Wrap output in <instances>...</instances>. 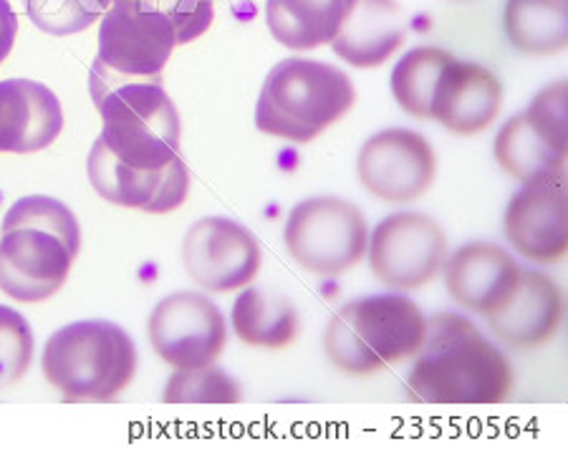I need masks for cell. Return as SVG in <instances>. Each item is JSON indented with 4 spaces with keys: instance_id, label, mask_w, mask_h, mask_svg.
Instances as JSON below:
<instances>
[{
    "instance_id": "obj_1",
    "label": "cell",
    "mask_w": 568,
    "mask_h": 449,
    "mask_svg": "<svg viewBox=\"0 0 568 449\" xmlns=\"http://www.w3.org/2000/svg\"><path fill=\"white\" fill-rule=\"evenodd\" d=\"M516 387L513 366L480 328L460 314L427 318L425 344L415 354L405 394L427 407H498Z\"/></svg>"
},
{
    "instance_id": "obj_2",
    "label": "cell",
    "mask_w": 568,
    "mask_h": 449,
    "mask_svg": "<svg viewBox=\"0 0 568 449\" xmlns=\"http://www.w3.org/2000/svg\"><path fill=\"white\" fill-rule=\"evenodd\" d=\"M81 251L77 215L57 197H21L0 227V290L18 304H41L63 288Z\"/></svg>"
},
{
    "instance_id": "obj_3",
    "label": "cell",
    "mask_w": 568,
    "mask_h": 449,
    "mask_svg": "<svg viewBox=\"0 0 568 449\" xmlns=\"http://www.w3.org/2000/svg\"><path fill=\"white\" fill-rule=\"evenodd\" d=\"M427 318L415 300L397 293L356 298L328 318L324 354L336 371L372 377L412 359L425 344Z\"/></svg>"
},
{
    "instance_id": "obj_4",
    "label": "cell",
    "mask_w": 568,
    "mask_h": 449,
    "mask_svg": "<svg viewBox=\"0 0 568 449\" xmlns=\"http://www.w3.org/2000/svg\"><path fill=\"white\" fill-rule=\"evenodd\" d=\"M354 102V84L342 69L314 59H283L263 81L255 126L283 142L308 144L334 126Z\"/></svg>"
},
{
    "instance_id": "obj_5",
    "label": "cell",
    "mask_w": 568,
    "mask_h": 449,
    "mask_svg": "<svg viewBox=\"0 0 568 449\" xmlns=\"http://www.w3.org/2000/svg\"><path fill=\"white\" fill-rule=\"evenodd\" d=\"M140 356L132 336L112 320H77L43 346L45 381L71 401H112L130 387Z\"/></svg>"
},
{
    "instance_id": "obj_6",
    "label": "cell",
    "mask_w": 568,
    "mask_h": 449,
    "mask_svg": "<svg viewBox=\"0 0 568 449\" xmlns=\"http://www.w3.org/2000/svg\"><path fill=\"white\" fill-rule=\"evenodd\" d=\"M102 116L99 140L119 162L162 170L180 154V114L162 81H126L94 99Z\"/></svg>"
},
{
    "instance_id": "obj_7",
    "label": "cell",
    "mask_w": 568,
    "mask_h": 449,
    "mask_svg": "<svg viewBox=\"0 0 568 449\" xmlns=\"http://www.w3.org/2000/svg\"><path fill=\"white\" fill-rule=\"evenodd\" d=\"M178 45V33L168 18L158 13L109 8L99 29V51L91 63V102L126 81H162Z\"/></svg>"
},
{
    "instance_id": "obj_8",
    "label": "cell",
    "mask_w": 568,
    "mask_h": 449,
    "mask_svg": "<svg viewBox=\"0 0 568 449\" xmlns=\"http://www.w3.org/2000/svg\"><path fill=\"white\" fill-rule=\"evenodd\" d=\"M283 243L301 268L334 278L364 261L369 227L362 210L349 200L311 197L288 213Z\"/></svg>"
},
{
    "instance_id": "obj_9",
    "label": "cell",
    "mask_w": 568,
    "mask_h": 449,
    "mask_svg": "<svg viewBox=\"0 0 568 449\" xmlns=\"http://www.w3.org/2000/svg\"><path fill=\"white\" fill-rule=\"evenodd\" d=\"M566 104V81H556L538 91L526 112L516 114L500 126L493 154L508 177L524 182V185L548 177H564L568 157Z\"/></svg>"
},
{
    "instance_id": "obj_10",
    "label": "cell",
    "mask_w": 568,
    "mask_h": 449,
    "mask_svg": "<svg viewBox=\"0 0 568 449\" xmlns=\"http://www.w3.org/2000/svg\"><path fill=\"white\" fill-rule=\"evenodd\" d=\"M372 273L392 290L429 286L447 261V235L425 213H397L374 227L366 247Z\"/></svg>"
},
{
    "instance_id": "obj_11",
    "label": "cell",
    "mask_w": 568,
    "mask_h": 449,
    "mask_svg": "<svg viewBox=\"0 0 568 449\" xmlns=\"http://www.w3.org/2000/svg\"><path fill=\"white\" fill-rule=\"evenodd\" d=\"M154 354L172 369H200L225 351V316L203 293L180 290L154 306L146 324Z\"/></svg>"
},
{
    "instance_id": "obj_12",
    "label": "cell",
    "mask_w": 568,
    "mask_h": 449,
    "mask_svg": "<svg viewBox=\"0 0 568 449\" xmlns=\"http://www.w3.org/2000/svg\"><path fill=\"white\" fill-rule=\"evenodd\" d=\"M263 263L255 235L231 217H203L182 241L185 273L207 293H231L251 286Z\"/></svg>"
},
{
    "instance_id": "obj_13",
    "label": "cell",
    "mask_w": 568,
    "mask_h": 449,
    "mask_svg": "<svg viewBox=\"0 0 568 449\" xmlns=\"http://www.w3.org/2000/svg\"><path fill=\"white\" fill-rule=\"evenodd\" d=\"M356 172L362 187L382 203H415L435 185L437 157L423 134L394 126L364 142Z\"/></svg>"
},
{
    "instance_id": "obj_14",
    "label": "cell",
    "mask_w": 568,
    "mask_h": 449,
    "mask_svg": "<svg viewBox=\"0 0 568 449\" xmlns=\"http://www.w3.org/2000/svg\"><path fill=\"white\" fill-rule=\"evenodd\" d=\"M503 233L530 263L554 265L568 255V190L564 177L528 182L510 197Z\"/></svg>"
},
{
    "instance_id": "obj_15",
    "label": "cell",
    "mask_w": 568,
    "mask_h": 449,
    "mask_svg": "<svg viewBox=\"0 0 568 449\" xmlns=\"http://www.w3.org/2000/svg\"><path fill=\"white\" fill-rule=\"evenodd\" d=\"M87 174L94 192L106 203L164 215L185 205L190 192V172L182 157L162 170H136L119 162L102 140L91 146Z\"/></svg>"
},
{
    "instance_id": "obj_16",
    "label": "cell",
    "mask_w": 568,
    "mask_h": 449,
    "mask_svg": "<svg viewBox=\"0 0 568 449\" xmlns=\"http://www.w3.org/2000/svg\"><path fill=\"white\" fill-rule=\"evenodd\" d=\"M564 290L538 271H524L508 300L488 314V326L500 344L516 351H536L556 336L564 324Z\"/></svg>"
},
{
    "instance_id": "obj_17",
    "label": "cell",
    "mask_w": 568,
    "mask_h": 449,
    "mask_svg": "<svg viewBox=\"0 0 568 449\" xmlns=\"http://www.w3.org/2000/svg\"><path fill=\"white\" fill-rule=\"evenodd\" d=\"M445 288L457 306L488 316L516 290L524 268L506 247L493 243H467L447 255L443 265Z\"/></svg>"
},
{
    "instance_id": "obj_18",
    "label": "cell",
    "mask_w": 568,
    "mask_h": 449,
    "mask_svg": "<svg viewBox=\"0 0 568 449\" xmlns=\"http://www.w3.org/2000/svg\"><path fill=\"white\" fill-rule=\"evenodd\" d=\"M61 130L63 109L49 86L31 79L0 81V152H41Z\"/></svg>"
},
{
    "instance_id": "obj_19",
    "label": "cell",
    "mask_w": 568,
    "mask_h": 449,
    "mask_svg": "<svg viewBox=\"0 0 568 449\" xmlns=\"http://www.w3.org/2000/svg\"><path fill=\"white\" fill-rule=\"evenodd\" d=\"M503 106V84L490 69L480 63L453 59L439 81L433 122L453 134L473 136L496 122Z\"/></svg>"
},
{
    "instance_id": "obj_20",
    "label": "cell",
    "mask_w": 568,
    "mask_h": 449,
    "mask_svg": "<svg viewBox=\"0 0 568 449\" xmlns=\"http://www.w3.org/2000/svg\"><path fill=\"white\" fill-rule=\"evenodd\" d=\"M407 39V16L397 0H354L332 49L354 69H377Z\"/></svg>"
},
{
    "instance_id": "obj_21",
    "label": "cell",
    "mask_w": 568,
    "mask_h": 449,
    "mask_svg": "<svg viewBox=\"0 0 568 449\" xmlns=\"http://www.w3.org/2000/svg\"><path fill=\"white\" fill-rule=\"evenodd\" d=\"M354 0H268L265 23L273 39L293 51L332 43Z\"/></svg>"
},
{
    "instance_id": "obj_22",
    "label": "cell",
    "mask_w": 568,
    "mask_h": 449,
    "mask_svg": "<svg viewBox=\"0 0 568 449\" xmlns=\"http://www.w3.org/2000/svg\"><path fill=\"white\" fill-rule=\"evenodd\" d=\"M233 331L245 346L281 351L298 341L301 316L288 296L245 288L233 304Z\"/></svg>"
},
{
    "instance_id": "obj_23",
    "label": "cell",
    "mask_w": 568,
    "mask_h": 449,
    "mask_svg": "<svg viewBox=\"0 0 568 449\" xmlns=\"http://www.w3.org/2000/svg\"><path fill=\"white\" fill-rule=\"evenodd\" d=\"M503 25L516 51L551 57L568 45V0H508Z\"/></svg>"
},
{
    "instance_id": "obj_24",
    "label": "cell",
    "mask_w": 568,
    "mask_h": 449,
    "mask_svg": "<svg viewBox=\"0 0 568 449\" xmlns=\"http://www.w3.org/2000/svg\"><path fill=\"white\" fill-rule=\"evenodd\" d=\"M455 57L437 45H419L397 61L392 71V94L399 109L415 119H433V104L447 67Z\"/></svg>"
},
{
    "instance_id": "obj_25",
    "label": "cell",
    "mask_w": 568,
    "mask_h": 449,
    "mask_svg": "<svg viewBox=\"0 0 568 449\" xmlns=\"http://www.w3.org/2000/svg\"><path fill=\"white\" fill-rule=\"evenodd\" d=\"M164 405H241L243 389L215 364L200 369H175L164 384Z\"/></svg>"
},
{
    "instance_id": "obj_26",
    "label": "cell",
    "mask_w": 568,
    "mask_h": 449,
    "mask_svg": "<svg viewBox=\"0 0 568 449\" xmlns=\"http://www.w3.org/2000/svg\"><path fill=\"white\" fill-rule=\"evenodd\" d=\"M112 8L158 13L175 25L178 45L190 43L203 35L213 23V0H112Z\"/></svg>"
},
{
    "instance_id": "obj_27",
    "label": "cell",
    "mask_w": 568,
    "mask_h": 449,
    "mask_svg": "<svg viewBox=\"0 0 568 449\" xmlns=\"http://www.w3.org/2000/svg\"><path fill=\"white\" fill-rule=\"evenodd\" d=\"M36 29L51 35H73L94 25L106 11L97 0H26Z\"/></svg>"
},
{
    "instance_id": "obj_28",
    "label": "cell",
    "mask_w": 568,
    "mask_h": 449,
    "mask_svg": "<svg viewBox=\"0 0 568 449\" xmlns=\"http://www.w3.org/2000/svg\"><path fill=\"white\" fill-rule=\"evenodd\" d=\"M33 361V331L18 310L0 306V389L21 381Z\"/></svg>"
},
{
    "instance_id": "obj_29",
    "label": "cell",
    "mask_w": 568,
    "mask_h": 449,
    "mask_svg": "<svg viewBox=\"0 0 568 449\" xmlns=\"http://www.w3.org/2000/svg\"><path fill=\"white\" fill-rule=\"evenodd\" d=\"M18 33V18L8 0H0V63L8 59Z\"/></svg>"
},
{
    "instance_id": "obj_30",
    "label": "cell",
    "mask_w": 568,
    "mask_h": 449,
    "mask_svg": "<svg viewBox=\"0 0 568 449\" xmlns=\"http://www.w3.org/2000/svg\"><path fill=\"white\" fill-rule=\"evenodd\" d=\"M97 3H99V6H102V8H104V11H109V8H112V0H97Z\"/></svg>"
}]
</instances>
